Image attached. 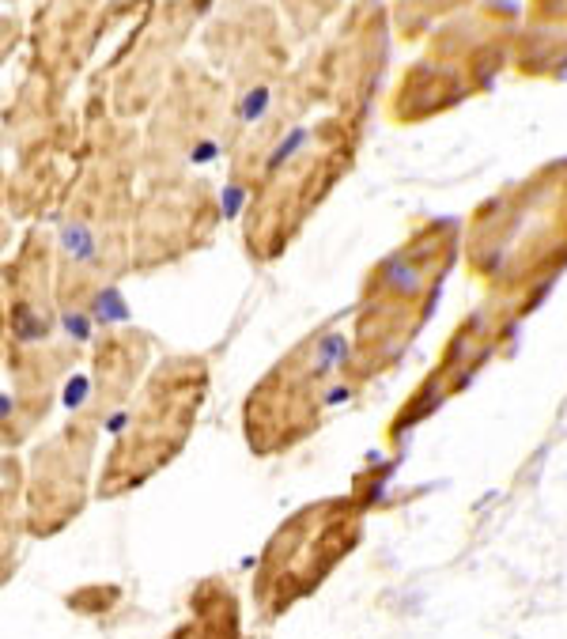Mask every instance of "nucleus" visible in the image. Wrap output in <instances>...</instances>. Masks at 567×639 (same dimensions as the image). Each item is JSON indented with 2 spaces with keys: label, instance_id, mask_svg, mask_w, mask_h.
I'll return each instance as SVG.
<instances>
[{
  "label": "nucleus",
  "instance_id": "nucleus-1",
  "mask_svg": "<svg viewBox=\"0 0 567 639\" xmlns=\"http://www.w3.org/2000/svg\"><path fill=\"white\" fill-rule=\"evenodd\" d=\"M465 261L511 314L545 292L567 265V167L488 201L469 224Z\"/></svg>",
  "mask_w": 567,
  "mask_h": 639
},
{
  "label": "nucleus",
  "instance_id": "nucleus-2",
  "mask_svg": "<svg viewBox=\"0 0 567 639\" xmlns=\"http://www.w3.org/2000/svg\"><path fill=\"white\" fill-rule=\"evenodd\" d=\"M458 246H462L458 227L431 224L416 231L367 277L348 356V390L390 371L397 356L413 345V337L435 311V299L443 277L450 273V261L458 258Z\"/></svg>",
  "mask_w": 567,
  "mask_h": 639
},
{
  "label": "nucleus",
  "instance_id": "nucleus-3",
  "mask_svg": "<svg viewBox=\"0 0 567 639\" xmlns=\"http://www.w3.org/2000/svg\"><path fill=\"white\" fill-rule=\"evenodd\" d=\"M352 348L341 329H322L295 345L246 398V443L258 454L299 447L318 432L333 398L348 386Z\"/></svg>",
  "mask_w": 567,
  "mask_h": 639
},
{
  "label": "nucleus",
  "instance_id": "nucleus-4",
  "mask_svg": "<svg viewBox=\"0 0 567 639\" xmlns=\"http://www.w3.org/2000/svg\"><path fill=\"white\" fill-rule=\"evenodd\" d=\"M208 367L201 356H171L155 371L133 413L125 416L118 443L99 477V496H121L163 469L193 432L197 409L205 401Z\"/></svg>",
  "mask_w": 567,
  "mask_h": 639
},
{
  "label": "nucleus",
  "instance_id": "nucleus-5",
  "mask_svg": "<svg viewBox=\"0 0 567 639\" xmlns=\"http://www.w3.org/2000/svg\"><path fill=\"white\" fill-rule=\"evenodd\" d=\"M360 519L363 507L356 500H322L284 522L261 553V609L273 617L318 587L333 564L344 560V553L356 545Z\"/></svg>",
  "mask_w": 567,
  "mask_h": 639
},
{
  "label": "nucleus",
  "instance_id": "nucleus-6",
  "mask_svg": "<svg viewBox=\"0 0 567 639\" xmlns=\"http://www.w3.org/2000/svg\"><path fill=\"white\" fill-rule=\"evenodd\" d=\"M511 322V314H488V318H473V322H465V329H458L454 337H450L447 352H443V363L431 371L428 379L420 382V390L413 394V401L405 405V413H397V424L390 432H401V428H409L416 420H424L431 416L450 394H458L465 390V382L477 375V367H481L488 356H492V348H496V337L507 329Z\"/></svg>",
  "mask_w": 567,
  "mask_h": 639
},
{
  "label": "nucleus",
  "instance_id": "nucleus-7",
  "mask_svg": "<svg viewBox=\"0 0 567 639\" xmlns=\"http://www.w3.org/2000/svg\"><path fill=\"white\" fill-rule=\"evenodd\" d=\"M171 639H242L239 605L224 583H205L193 594V617Z\"/></svg>",
  "mask_w": 567,
  "mask_h": 639
}]
</instances>
